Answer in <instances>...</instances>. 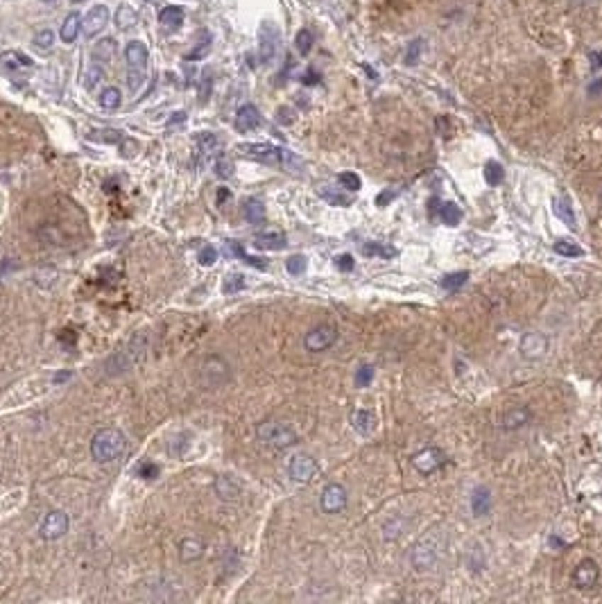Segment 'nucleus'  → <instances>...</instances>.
Here are the masks:
<instances>
[{
	"mask_svg": "<svg viewBox=\"0 0 602 604\" xmlns=\"http://www.w3.org/2000/svg\"><path fill=\"white\" fill-rule=\"evenodd\" d=\"M600 577V568L593 559H582L573 571V584L577 588H593Z\"/></svg>",
	"mask_w": 602,
	"mask_h": 604,
	"instance_id": "obj_14",
	"label": "nucleus"
},
{
	"mask_svg": "<svg viewBox=\"0 0 602 604\" xmlns=\"http://www.w3.org/2000/svg\"><path fill=\"white\" fill-rule=\"evenodd\" d=\"M362 254H364V256L394 258V256H396V250H394V247H387V245H379V242H367V245H362Z\"/></svg>",
	"mask_w": 602,
	"mask_h": 604,
	"instance_id": "obj_33",
	"label": "nucleus"
},
{
	"mask_svg": "<svg viewBox=\"0 0 602 604\" xmlns=\"http://www.w3.org/2000/svg\"><path fill=\"white\" fill-rule=\"evenodd\" d=\"M109 21H111V11L107 5H93L87 11V16L82 18V32H84L89 39H93L109 26Z\"/></svg>",
	"mask_w": 602,
	"mask_h": 604,
	"instance_id": "obj_7",
	"label": "nucleus"
},
{
	"mask_svg": "<svg viewBox=\"0 0 602 604\" xmlns=\"http://www.w3.org/2000/svg\"><path fill=\"white\" fill-rule=\"evenodd\" d=\"M421 41H412L410 48H408V57H406V64L408 66H415L419 62V50H421Z\"/></svg>",
	"mask_w": 602,
	"mask_h": 604,
	"instance_id": "obj_49",
	"label": "nucleus"
},
{
	"mask_svg": "<svg viewBox=\"0 0 602 604\" xmlns=\"http://www.w3.org/2000/svg\"><path fill=\"white\" fill-rule=\"evenodd\" d=\"M216 491H218L220 498L231 500V498H235V496L240 493V484L235 482L233 478H229V476H220L216 480Z\"/></svg>",
	"mask_w": 602,
	"mask_h": 604,
	"instance_id": "obj_26",
	"label": "nucleus"
},
{
	"mask_svg": "<svg viewBox=\"0 0 602 604\" xmlns=\"http://www.w3.org/2000/svg\"><path fill=\"white\" fill-rule=\"evenodd\" d=\"M245 288V281H243V274H229L227 281H224V292H238Z\"/></svg>",
	"mask_w": 602,
	"mask_h": 604,
	"instance_id": "obj_48",
	"label": "nucleus"
},
{
	"mask_svg": "<svg viewBox=\"0 0 602 604\" xmlns=\"http://www.w3.org/2000/svg\"><path fill=\"white\" fill-rule=\"evenodd\" d=\"M34 48H39V50H48V48H52V43H55V32L52 30H41V32H37L34 34Z\"/></svg>",
	"mask_w": 602,
	"mask_h": 604,
	"instance_id": "obj_41",
	"label": "nucleus"
},
{
	"mask_svg": "<svg viewBox=\"0 0 602 604\" xmlns=\"http://www.w3.org/2000/svg\"><path fill=\"white\" fill-rule=\"evenodd\" d=\"M338 181H340L342 188H347V191H351V193L360 191V186H362L360 177L356 172H342V174H338Z\"/></svg>",
	"mask_w": 602,
	"mask_h": 604,
	"instance_id": "obj_40",
	"label": "nucleus"
},
{
	"mask_svg": "<svg viewBox=\"0 0 602 604\" xmlns=\"http://www.w3.org/2000/svg\"><path fill=\"white\" fill-rule=\"evenodd\" d=\"M374 423H376V419H374V414H372L369 410H364V408L353 410V414H351V425L356 428V432L369 435V432L374 430Z\"/></svg>",
	"mask_w": 602,
	"mask_h": 604,
	"instance_id": "obj_22",
	"label": "nucleus"
},
{
	"mask_svg": "<svg viewBox=\"0 0 602 604\" xmlns=\"http://www.w3.org/2000/svg\"><path fill=\"white\" fill-rule=\"evenodd\" d=\"M577 5H591V3H596V0H575Z\"/></svg>",
	"mask_w": 602,
	"mask_h": 604,
	"instance_id": "obj_56",
	"label": "nucleus"
},
{
	"mask_svg": "<svg viewBox=\"0 0 602 604\" xmlns=\"http://www.w3.org/2000/svg\"><path fill=\"white\" fill-rule=\"evenodd\" d=\"M68 525L70 520L64 512H59V509H55V512H50L48 516L43 518V523L39 527V535L41 539L45 541H55V539H62L66 532H68Z\"/></svg>",
	"mask_w": 602,
	"mask_h": 604,
	"instance_id": "obj_8",
	"label": "nucleus"
},
{
	"mask_svg": "<svg viewBox=\"0 0 602 604\" xmlns=\"http://www.w3.org/2000/svg\"><path fill=\"white\" fill-rule=\"evenodd\" d=\"M442 464H444V453L440 451V448H423L421 453H417L415 457H412V466H415L419 473H423V476L437 471Z\"/></svg>",
	"mask_w": 602,
	"mask_h": 604,
	"instance_id": "obj_13",
	"label": "nucleus"
},
{
	"mask_svg": "<svg viewBox=\"0 0 602 604\" xmlns=\"http://www.w3.org/2000/svg\"><path fill=\"white\" fill-rule=\"evenodd\" d=\"M435 559H437V550H435V546H433L428 539L421 541V543H417V546L412 548V552H410V561H412V566L417 568V571L433 566Z\"/></svg>",
	"mask_w": 602,
	"mask_h": 604,
	"instance_id": "obj_16",
	"label": "nucleus"
},
{
	"mask_svg": "<svg viewBox=\"0 0 602 604\" xmlns=\"http://www.w3.org/2000/svg\"><path fill=\"white\" fill-rule=\"evenodd\" d=\"M338 340V328L333 324H317L315 328H311L303 337V347L311 353H322L326 349H330Z\"/></svg>",
	"mask_w": 602,
	"mask_h": 604,
	"instance_id": "obj_5",
	"label": "nucleus"
},
{
	"mask_svg": "<svg viewBox=\"0 0 602 604\" xmlns=\"http://www.w3.org/2000/svg\"><path fill=\"white\" fill-rule=\"evenodd\" d=\"M138 476L143 480H155L159 476V466L155 462H143V464L138 466Z\"/></svg>",
	"mask_w": 602,
	"mask_h": 604,
	"instance_id": "obj_47",
	"label": "nucleus"
},
{
	"mask_svg": "<svg viewBox=\"0 0 602 604\" xmlns=\"http://www.w3.org/2000/svg\"><path fill=\"white\" fill-rule=\"evenodd\" d=\"M121 102H123V93H121V89H116V86H107V89L100 93V98H98V104L102 106L104 111L118 109V106H121Z\"/></svg>",
	"mask_w": 602,
	"mask_h": 604,
	"instance_id": "obj_27",
	"label": "nucleus"
},
{
	"mask_svg": "<svg viewBox=\"0 0 602 604\" xmlns=\"http://www.w3.org/2000/svg\"><path fill=\"white\" fill-rule=\"evenodd\" d=\"M306 267H308V260H306V256H301V254H294V256H290L286 260V269H288V274H292V276L303 274Z\"/></svg>",
	"mask_w": 602,
	"mask_h": 604,
	"instance_id": "obj_37",
	"label": "nucleus"
},
{
	"mask_svg": "<svg viewBox=\"0 0 602 604\" xmlns=\"http://www.w3.org/2000/svg\"><path fill=\"white\" fill-rule=\"evenodd\" d=\"M0 62H3V66L7 70H11V73H18L21 68H32V59L26 57L23 52H5Z\"/></svg>",
	"mask_w": 602,
	"mask_h": 604,
	"instance_id": "obj_28",
	"label": "nucleus"
},
{
	"mask_svg": "<svg viewBox=\"0 0 602 604\" xmlns=\"http://www.w3.org/2000/svg\"><path fill=\"white\" fill-rule=\"evenodd\" d=\"M227 197H229V191H227V188H222V191H220V195H218V199L222 201V199H227Z\"/></svg>",
	"mask_w": 602,
	"mask_h": 604,
	"instance_id": "obj_55",
	"label": "nucleus"
},
{
	"mask_svg": "<svg viewBox=\"0 0 602 604\" xmlns=\"http://www.w3.org/2000/svg\"><path fill=\"white\" fill-rule=\"evenodd\" d=\"M528 419H530L528 410L525 408H516V410H512L505 417V428H521L523 423H528Z\"/></svg>",
	"mask_w": 602,
	"mask_h": 604,
	"instance_id": "obj_36",
	"label": "nucleus"
},
{
	"mask_svg": "<svg viewBox=\"0 0 602 604\" xmlns=\"http://www.w3.org/2000/svg\"><path fill=\"white\" fill-rule=\"evenodd\" d=\"M159 23L165 28H179L184 23V9L177 5H168L159 11Z\"/></svg>",
	"mask_w": 602,
	"mask_h": 604,
	"instance_id": "obj_25",
	"label": "nucleus"
},
{
	"mask_svg": "<svg viewBox=\"0 0 602 604\" xmlns=\"http://www.w3.org/2000/svg\"><path fill=\"white\" fill-rule=\"evenodd\" d=\"M116 52V41L113 39H102L96 43V48H93V62L100 64V62H109V59L113 57Z\"/></svg>",
	"mask_w": 602,
	"mask_h": 604,
	"instance_id": "obj_29",
	"label": "nucleus"
},
{
	"mask_svg": "<svg viewBox=\"0 0 602 604\" xmlns=\"http://www.w3.org/2000/svg\"><path fill=\"white\" fill-rule=\"evenodd\" d=\"M353 256L351 254H340L338 258H335V267L340 269V272H351L353 269Z\"/></svg>",
	"mask_w": 602,
	"mask_h": 604,
	"instance_id": "obj_50",
	"label": "nucleus"
},
{
	"mask_svg": "<svg viewBox=\"0 0 602 604\" xmlns=\"http://www.w3.org/2000/svg\"><path fill=\"white\" fill-rule=\"evenodd\" d=\"M548 347H550V342L544 333H525L518 351H521L525 360H539L548 353Z\"/></svg>",
	"mask_w": 602,
	"mask_h": 604,
	"instance_id": "obj_12",
	"label": "nucleus"
},
{
	"mask_svg": "<svg viewBox=\"0 0 602 604\" xmlns=\"http://www.w3.org/2000/svg\"><path fill=\"white\" fill-rule=\"evenodd\" d=\"M256 435H258V440L269 448H288L297 442V432L281 421H263L258 425Z\"/></svg>",
	"mask_w": 602,
	"mask_h": 604,
	"instance_id": "obj_4",
	"label": "nucleus"
},
{
	"mask_svg": "<svg viewBox=\"0 0 602 604\" xmlns=\"http://www.w3.org/2000/svg\"><path fill=\"white\" fill-rule=\"evenodd\" d=\"M102 79V66L100 64H93V66H89V70H87V79H84V86L89 89V91H93L98 86V82Z\"/></svg>",
	"mask_w": 602,
	"mask_h": 604,
	"instance_id": "obj_44",
	"label": "nucleus"
},
{
	"mask_svg": "<svg viewBox=\"0 0 602 604\" xmlns=\"http://www.w3.org/2000/svg\"><path fill=\"white\" fill-rule=\"evenodd\" d=\"M320 505L326 514H338L342 512V509L347 507V489L342 487V484L338 482H330L324 487L322 491V498H320Z\"/></svg>",
	"mask_w": 602,
	"mask_h": 604,
	"instance_id": "obj_11",
	"label": "nucleus"
},
{
	"mask_svg": "<svg viewBox=\"0 0 602 604\" xmlns=\"http://www.w3.org/2000/svg\"><path fill=\"white\" fill-rule=\"evenodd\" d=\"M147 59L150 50L143 41H129L125 45V64H127V86L132 93H138L147 77Z\"/></svg>",
	"mask_w": 602,
	"mask_h": 604,
	"instance_id": "obj_2",
	"label": "nucleus"
},
{
	"mask_svg": "<svg viewBox=\"0 0 602 604\" xmlns=\"http://www.w3.org/2000/svg\"><path fill=\"white\" fill-rule=\"evenodd\" d=\"M245 218H247V222H252V224H261L265 220V206L258 199L245 201Z\"/></svg>",
	"mask_w": 602,
	"mask_h": 604,
	"instance_id": "obj_30",
	"label": "nucleus"
},
{
	"mask_svg": "<svg viewBox=\"0 0 602 604\" xmlns=\"http://www.w3.org/2000/svg\"><path fill=\"white\" fill-rule=\"evenodd\" d=\"M552 213L557 216L564 224H569V229H575L577 222H575V213L569 204V199L564 197H552Z\"/></svg>",
	"mask_w": 602,
	"mask_h": 604,
	"instance_id": "obj_23",
	"label": "nucleus"
},
{
	"mask_svg": "<svg viewBox=\"0 0 602 604\" xmlns=\"http://www.w3.org/2000/svg\"><path fill=\"white\" fill-rule=\"evenodd\" d=\"M238 152L247 159H254L265 165H288L292 161V154L283 147L269 145V143H240Z\"/></svg>",
	"mask_w": 602,
	"mask_h": 604,
	"instance_id": "obj_3",
	"label": "nucleus"
},
{
	"mask_svg": "<svg viewBox=\"0 0 602 604\" xmlns=\"http://www.w3.org/2000/svg\"><path fill=\"white\" fill-rule=\"evenodd\" d=\"M589 57H591V68L598 70V68L602 66V55H600V52H591Z\"/></svg>",
	"mask_w": 602,
	"mask_h": 604,
	"instance_id": "obj_53",
	"label": "nucleus"
},
{
	"mask_svg": "<svg viewBox=\"0 0 602 604\" xmlns=\"http://www.w3.org/2000/svg\"><path fill=\"white\" fill-rule=\"evenodd\" d=\"M233 125L240 134L254 132V129H258V125H261V113H258V109L254 104H243L240 109L235 111Z\"/></svg>",
	"mask_w": 602,
	"mask_h": 604,
	"instance_id": "obj_15",
	"label": "nucleus"
},
{
	"mask_svg": "<svg viewBox=\"0 0 602 604\" xmlns=\"http://www.w3.org/2000/svg\"><path fill=\"white\" fill-rule=\"evenodd\" d=\"M89 138L91 140H102V143H121L123 134L116 132V129H102V132H91Z\"/></svg>",
	"mask_w": 602,
	"mask_h": 604,
	"instance_id": "obj_42",
	"label": "nucleus"
},
{
	"mask_svg": "<svg viewBox=\"0 0 602 604\" xmlns=\"http://www.w3.org/2000/svg\"><path fill=\"white\" fill-rule=\"evenodd\" d=\"M389 199H394V193H387V195L383 193V195H379V197H376V204H379V206H383V204H387Z\"/></svg>",
	"mask_w": 602,
	"mask_h": 604,
	"instance_id": "obj_54",
	"label": "nucleus"
},
{
	"mask_svg": "<svg viewBox=\"0 0 602 604\" xmlns=\"http://www.w3.org/2000/svg\"><path fill=\"white\" fill-rule=\"evenodd\" d=\"M113 21H116L118 30H132L138 23V11L132 5H121L116 9Z\"/></svg>",
	"mask_w": 602,
	"mask_h": 604,
	"instance_id": "obj_24",
	"label": "nucleus"
},
{
	"mask_svg": "<svg viewBox=\"0 0 602 604\" xmlns=\"http://www.w3.org/2000/svg\"><path fill=\"white\" fill-rule=\"evenodd\" d=\"M320 195L333 206H349L351 204V197L349 195H340L335 191H326V188H320Z\"/></svg>",
	"mask_w": 602,
	"mask_h": 604,
	"instance_id": "obj_43",
	"label": "nucleus"
},
{
	"mask_svg": "<svg viewBox=\"0 0 602 604\" xmlns=\"http://www.w3.org/2000/svg\"><path fill=\"white\" fill-rule=\"evenodd\" d=\"M459 218H462V211L457 208V204H453V201H446V204H442L440 220L446 224V227H455V224L459 222Z\"/></svg>",
	"mask_w": 602,
	"mask_h": 604,
	"instance_id": "obj_31",
	"label": "nucleus"
},
{
	"mask_svg": "<svg viewBox=\"0 0 602 604\" xmlns=\"http://www.w3.org/2000/svg\"><path fill=\"white\" fill-rule=\"evenodd\" d=\"M374 378V367L372 364H362L356 371V387H367Z\"/></svg>",
	"mask_w": 602,
	"mask_h": 604,
	"instance_id": "obj_45",
	"label": "nucleus"
},
{
	"mask_svg": "<svg viewBox=\"0 0 602 604\" xmlns=\"http://www.w3.org/2000/svg\"><path fill=\"white\" fill-rule=\"evenodd\" d=\"M82 32V16L77 14V11H70V14L66 16L62 30H59V39H62L64 43H73Z\"/></svg>",
	"mask_w": 602,
	"mask_h": 604,
	"instance_id": "obj_20",
	"label": "nucleus"
},
{
	"mask_svg": "<svg viewBox=\"0 0 602 604\" xmlns=\"http://www.w3.org/2000/svg\"><path fill=\"white\" fill-rule=\"evenodd\" d=\"M254 245L258 247V250L279 252L288 245V238H286V233H281V231H267V233H258Z\"/></svg>",
	"mask_w": 602,
	"mask_h": 604,
	"instance_id": "obj_19",
	"label": "nucleus"
},
{
	"mask_svg": "<svg viewBox=\"0 0 602 604\" xmlns=\"http://www.w3.org/2000/svg\"><path fill=\"white\" fill-rule=\"evenodd\" d=\"M208 50H211V34H208V32H204L202 43L195 45V48L186 55V62H197V59H204V57L208 55Z\"/></svg>",
	"mask_w": 602,
	"mask_h": 604,
	"instance_id": "obj_38",
	"label": "nucleus"
},
{
	"mask_svg": "<svg viewBox=\"0 0 602 604\" xmlns=\"http://www.w3.org/2000/svg\"><path fill=\"white\" fill-rule=\"evenodd\" d=\"M467 279H469V272H455V274H446V276L440 281V286H442L446 292H455L457 288L464 286Z\"/></svg>",
	"mask_w": 602,
	"mask_h": 604,
	"instance_id": "obj_32",
	"label": "nucleus"
},
{
	"mask_svg": "<svg viewBox=\"0 0 602 604\" xmlns=\"http://www.w3.org/2000/svg\"><path fill=\"white\" fill-rule=\"evenodd\" d=\"M186 123V111H179V113H172V118L168 121V129H174L177 125H184Z\"/></svg>",
	"mask_w": 602,
	"mask_h": 604,
	"instance_id": "obj_52",
	"label": "nucleus"
},
{
	"mask_svg": "<svg viewBox=\"0 0 602 604\" xmlns=\"http://www.w3.org/2000/svg\"><path fill=\"white\" fill-rule=\"evenodd\" d=\"M204 541L202 539H197V537H186V539H182V543H179V557H182V561H186V564H191V561H197L199 557L204 554Z\"/></svg>",
	"mask_w": 602,
	"mask_h": 604,
	"instance_id": "obj_18",
	"label": "nucleus"
},
{
	"mask_svg": "<svg viewBox=\"0 0 602 604\" xmlns=\"http://www.w3.org/2000/svg\"><path fill=\"white\" fill-rule=\"evenodd\" d=\"M288 473H290V478L294 482H311L317 476V462L311 455L299 453V455H294L290 459Z\"/></svg>",
	"mask_w": 602,
	"mask_h": 604,
	"instance_id": "obj_10",
	"label": "nucleus"
},
{
	"mask_svg": "<svg viewBox=\"0 0 602 604\" xmlns=\"http://www.w3.org/2000/svg\"><path fill=\"white\" fill-rule=\"evenodd\" d=\"M485 179H487V184H489V186H498V184H503V179H505V170H503V165H501V163H496V161H489V163L485 165Z\"/></svg>",
	"mask_w": 602,
	"mask_h": 604,
	"instance_id": "obj_34",
	"label": "nucleus"
},
{
	"mask_svg": "<svg viewBox=\"0 0 602 604\" xmlns=\"http://www.w3.org/2000/svg\"><path fill=\"white\" fill-rule=\"evenodd\" d=\"M554 252H557L559 256H564V258H580V256H584L582 247H577L575 242H569V240L554 242Z\"/></svg>",
	"mask_w": 602,
	"mask_h": 604,
	"instance_id": "obj_35",
	"label": "nucleus"
},
{
	"mask_svg": "<svg viewBox=\"0 0 602 604\" xmlns=\"http://www.w3.org/2000/svg\"><path fill=\"white\" fill-rule=\"evenodd\" d=\"M195 150H197V157L206 161V159H213L218 150H220V138L211 132H199L195 136Z\"/></svg>",
	"mask_w": 602,
	"mask_h": 604,
	"instance_id": "obj_17",
	"label": "nucleus"
},
{
	"mask_svg": "<svg viewBox=\"0 0 602 604\" xmlns=\"http://www.w3.org/2000/svg\"><path fill=\"white\" fill-rule=\"evenodd\" d=\"M202 378L208 387H220L231 378V367L222 355H208L202 364Z\"/></svg>",
	"mask_w": 602,
	"mask_h": 604,
	"instance_id": "obj_6",
	"label": "nucleus"
},
{
	"mask_svg": "<svg viewBox=\"0 0 602 604\" xmlns=\"http://www.w3.org/2000/svg\"><path fill=\"white\" fill-rule=\"evenodd\" d=\"M277 45H279V32L272 23H263L261 32H258V57H261V64H269L277 55Z\"/></svg>",
	"mask_w": 602,
	"mask_h": 604,
	"instance_id": "obj_9",
	"label": "nucleus"
},
{
	"mask_svg": "<svg viewBox=\"0 0 602 604\" xmlns=\"http://www.w3.org/2000/svg\"><path fill=\"white\" fill-rule=\"evenodd\" d=\"M489 507H491V491L487 487H478L471 493V512H474V516H485L489 514Z\"/></svg>",
	"mask_w": 602,
	"mask_h": 604,
	"instance_id": "obj_21",
	"label": "nucleus"
},
{
	"mask_svg": "<svg viewBox=\"0 0 602 604\" xmlns=\"http://www.w3.org/2000/svg\"><path fill=\"white\" fill-rule=\"evenodd\" d=\"M70 3H84V0H70Z\"/></svg>",
	"mask_w": 602,
	"mask_h": 604,
	"instance_id": "obj_57",
	"label": "nucleus"
},
{
	"mask_svg": "<svg viewBox=\"0 0 602 604\" xmlns=\"http://www.w3.org/2000/svg\"><path fill=\"white\" fill-rule=\"evenodd\" d=\"M41 3H55V0H41Z\"/></svg>",
	"mask_w": 602,
	"mask_h": 604,
	"instance_id": "obj_58",
	"label": "nucleus"
},
{
	"mask_svg": "<svg viewBox=\"0 0 602 604\" xmlns=\"http://www.w3.org/2000/svg\"><path fill=\"white\" fill-rule=\"evenodd\" d=\"M216 172H218V177H222V179H227V177H231V163L224 157L218 159L216 161Z\"/></svg>",
	"mask_w": 602,
	"mask_h": 604,
	"instance_id": "obj_51",
	"label": "nucleus"
},
{
	"mask_svg": "<svg viewBox=\"0 0 602 604\" xmlns=\"http://www.w3.org/2000/svg\"><path fill=\"white\" fill-rule=\"evenodd\" d=\"M125 448H127V437L118 428H102L91 440V455L100 464L116 462L125 453Z\"/></svg>",
	"mask_w": 602,
	"mask_h": 604,
	"instance_id": "obj_1",
	"label": "nucleus"
},
{
	"mask_svg": "<svg viewBox=\"0 0 602 604\" xmlns=\"http://www.w3.org/2000/svg\"><path fill=\"white\" fill-rule=\"evenodd\" d=\"M294 48H297L299 55H308L313 48V34L311 30H299L297 39H294Z\"/></svg>",
	"mask_w": 602,
	"mask_h": 604,
	"instance_id": "obj_39",
	"label": "nucleus"
},
{
	"mask_svg": "<svg viewBox=\"0 0 602 604\" xmlns=\"http://www.w3.org/2000/svg\"><path fill=\"white\" fill-rule=\"evenodd\" d=\"M197 260H199V265H204V267H211L218 260V252H216V247H204L202 252H199V256H197Z\"/></svg>",
	"mask_w": 602,
	"mask_h": 604,
	"instance_id": "obj_46",
	"label": "nucleus"
}]
</instances>
